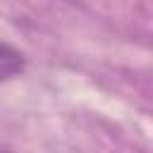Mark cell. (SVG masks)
<instances>
[{
	"mask_svg": "<svg viewBox=\"0 0 153 153\" xmlns=\"http://www.w3.org/2000/svg\"><path fill=\"white\" fill-rule=\"evenodd\" d=\"M24 65H26V60L17 48H12L7 43H0V84L17 76V74H22Z\"/></svg>",
	"mask_w": 153,
	"mask_h": 153,
	"instance_id": "6da1fadb",
	"label": "cell"
},
{
	"mask_svg": "<svg viewBox=\"0 0 153 153\" xmlns=\"http://www.w3.org/2000/svg\"><path fill=\"white\" fill-rule=\"evenodd\" d=\"M0 153H10V151H5V148H0Z\"/></svg>",
	"mask_w": 153,
	"mask_h": 153,
	"instance_id": "7a4b0ae2",
	"label": "cell"
}]
</instances>
